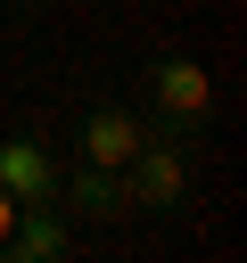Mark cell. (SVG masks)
<instances>
[{
	"label": "cell",
	"instance_id": "4",
	"mask_svg": "<svg viewBox=\"0 0 247 263\" xmlns=\"http://www.w3.org/2000/svg\"><path fill=\"white\" fill-rule=\"evenodd\" d=\"M58 173H66V156L41 132H0V189L16 205H49L58 197Z\"/></svg>",
	"mask_w": 247,
	"mask_h": 263
},
{
	"label": "cell",
	"instance_id": "3",
	"mask_svg": "<svg viewBox=\"0 0 247 263\" xmlns=\"http://www.w3.org/2000/svg\"><path fill=\"white\" fill-rule=\"evenodd\" d=\"M148 132H156L148 115H132L123 99H99V107H82V123H74V156H91V164L123 173V164H132V148H140Z\"/></svg>",
	"mask_w": 247,
	"mask_h": 263
},
{
	"label": "cell",
	"instance_id": "7",
	"mask_svg": "<svg viewBox=\"0 0 247 263\" xmlns=\"http://www.w3.org/2000/svg\"><path fill=\"white\" fill-rule=\"evenodd\" d=\"M8 222H16V197H8V189H0V238H8Z\"/></svg>",
	"mask_w": 247,
	"mask_h": 263
},
{
	"label": "cell",
	"instance_id": "6",
	"mask_svg": "<svg viewBox=\"0 0 247 263\" xmlns=\"http://www.w3.org/2000/svg\"><path fill=\"white\" fill-rule=\"evenodd\" d=\"M58 205H74L82 222H123V173H107V164L74 156V164L58 173Z\"/></svg>",
	"mask_w": 247,
	"mask_h": 263
},
{
	"label": "cell",
	"instance_id": "2",
	"mask_svg": "<svg viewBox=\"0 0 247 263\" xmlns=\"http://www.w3.org/2000/svg\"><path fill=\"white\" fill-rule=\"evenodd\" d=\"M140 99H148V123L156 132H206L214 123V74L198 58H148L140 66Z\"/></svg>",
	"mask_w": 247,
	"mask_h": 263
},
{
	"label": "cell",
	"instance_id": "1",
	"mask_svg": "<svg viewBox=\"0 0 247 263\" xmlns=\"http://www.w3.org/2000/svg\"><path fill=\"white\" fill-rule=\"evenodd\" d=\"M198 189V156L181 132H148L123 164V214H148V222H173Z\"/></svg>",
	"mask_w": 247,
	"mask_h": 263
},
{
	"label": "cell",
	"instance_id": "5",
	"mask_svg": "<svg viewBox=\"0 0 247 263\" xmlns=\"http://www.w3.org/2000/svg\"><path fill=\"white\" fill-rule=\"evenodd\" d=\"M58 255H74L66 205H58V197H49V205H16V222H8V238H0V263H58Z\"/></svg>",
	"mask_w": 247,
	"mask_h": 263
}]
</instances>
